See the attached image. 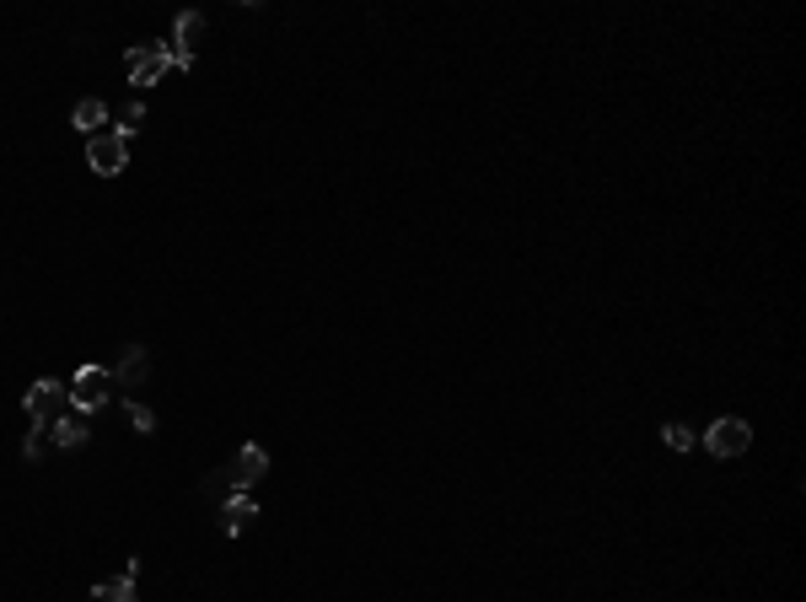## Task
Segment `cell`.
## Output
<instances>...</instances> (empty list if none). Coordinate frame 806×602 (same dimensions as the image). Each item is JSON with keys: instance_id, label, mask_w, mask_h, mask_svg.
<instances>
[{"instance_id": "9a60e30c", "label": "cell", "mask_w": 806, "mask_h": 602, "mask_svg": "<svg viewBox=\"0 0 806 602\" xmlns=\"http://www.w3.org/2000/svg\"><path fill=\"white\" fill-rule=\"evenodd\" d=\"M135 124H146V103H129L124 108V129H129V135H135Z\"/></svg>"}, {"instance_id": "30bf717a", "label": "cell", "mask_w": 806, "mask_h": 602, "mask_svg": "<svg viewBox=\"0 0 806 602\" xmlns=\"http://www.w3.org/2000/svg\"><path fill=\"white\" fill-rule=\"evenodd\" d=\"M49 441H54V447H81V441H86V414H76V409H65L60 414V420H54L49 425Z\"/></svg>"}, {"instance_id": "52a82bcc", "label": "cell", "mask_w": 806, "mask_h": 602, "mask_svg": "<svg viewBox=\"0 0 806 602\" xmlns=\"http://www.w3.org/2000/svg\"><path fill=\"white\" fill-rule=\"evenodd\" d=\"M258 522V500L248 490H237V495H226V506H221V533H248V527Z\"/></svg>"}, {"instance_id": "277c9868", "label": "cell", "mask_w": 806, "mask_h": 602, "mask_svg": "<svg viewBox=\"0 0 806 602\" xmlns=\"http://www.w3.org/2000/svg\"><path fill=\"white\" fill-rule=\"evenodd\" d=\"M124 65H129V86H156L172 70V54H167V43H135L124 54Z\"/></svg>"}, {"instance_id": "6da1fadb", "label": "cell", "mask_w": 806, "mask_h": 602, "mask_svg": "<svg viewBox=\"0 0 806 602\" xmlns=\"http://www.w3.org/2000/svg\"><path fill=\"white\" fill-rule=\"evenodd\" d=\"M65 387H70V409L92 420V414L108 409V398H113V371L108 366H81Z\"/></svg>"}, {"instance_id": "7a4b0ae2", "label": "cell", "mask_w": 806, "mask_h": 602, "mask_svg": "<svg viewBox=\"0 0 806 602\" xmlns=\"http://www.w3.org/2000/svg\"><path fill=\"white\" fill-rule=\"evenodd\" d=\"M86 167L97 172V178H119L129 167V129H103V135L86 140Z\"/></svg>"}, {"instance_id": "9c48e42d", "label": "cell", "mask_w": 806, "mask_h": 602, "mask_svg": "<svg viewBox=\"0 0 806 602\" xmlns=\"http://www.w3.org/2000/svg\"><path fill=\"white\" fill-rule=\"evenodd\" d=\"M70 124H76L86 140L103 135V124H108V103H103V97H81V103L70 108Z\"/></svg>"}, {"instance_id": "2e32d148", "label": "cell", "mask_w": 806, "mask_h": 602, "mask_svg": "<svg viewBox=\"0 0 806 602\" xmlns=\"http://www.w3.org/2000/svg\"><path fill=\"white\" fill-rule=\"evenodd\" d=\"M22 452H27V457H38V452H43V430H38V425H33V436H27V447H22Z\"/></svg>"}, {"instance_id": "3957f363", "label": "cell", "mask_w": 806, "mask_h": 602, "mask_svg": "<svg viewBox=\"0 0 806 602\" xmlns=\"http://www.w3.org/2000/svg\"><path fill=\"white\" fill-rule=\"evenodd\" d=\"M65 409H70V387H65V382L43 377V382L27 387V414H33V425H38V430H49Z\"/></svg>"}, {"instance_id": "8fae6325", "label": "cell", "mask_w": 806, "mask_h": 602, "mask_svg": "<svg viewBox=\"0 0 806 602\" xmlns=\"http://www.w3.org/2000/svg\"><path fill=\"white\" fill-rule=\"evenodd\" d=\"M199 33H205V17H199V11H178V33H172V49H178V54H194Z\"/></svg>"}, {"instance_id": "4fadbf2b", "label": "cell", "mask_w": 806, "mask_h": 602, "mask_svg": "<svg viewBox=\"0 0 806 602\" xmlns=\"http://www.w3.org/2000/svg\"><path fill=\"white\" fill-rule=\"evenodd\" d=\"M661 441H667V447H672V452H688V447H694V430H688V425H678V420H672V425H661Z\"/></svg>"}, {"instance_id": "5bb4252c", "label": "cell", "mask_w": 806, "mask_h": 602, "mask_svg": "<svg viewBox=\"0 0 806 602\" xmlns=\"http://www.w3.org/2000/svg\"><path fill=\"white\" fill-rule=\"evenodd\" d=\"M124 414H129V425H135L140 436H151V430H156V409H146V404H124Z\"/></svg>"}, {"instance_id": "5b68a950", "label": "cell", "mask_w": 806, "mask_h": 602, "mask_svg": "<svg viewBox=\"0 0 806 602\" xmlns=\"http://www.w3.org/2000/svg\"><path fill=\"white\" fill-rule=\"evenodd\" d=\"M747 441H753V425L737 420V414H721V420L704 430V447H710L715 457H742Z\"/></svg>"}, {"instance_id": "ba28073f", "label": "cell", "mask_w": 806, "mask_h": 602, "mask_svg": "<svg viewBox=\"0 0 806 602\" xmlns=\"http://www.w3.org/2000/svg\"><path fill=\"white\" fill-rule=\"evenodd\" d=\"M113 371V387H140L151 377V355H146V344H124V355H119V366H108Z\"/></svg>"}, {"instance_id": "7c38bea8", "label": "cell", "mask_w": 806, "mask_h": 602, "mask_svg": "<svg viewBox=\"0 0 806 602\" xmlns=\"http://www.w3.org/2000/svg\"><path fill=\"white\" fill-rule=\"evenodd\" d=\"M92 602H135V576H108V581H97V592H92Z\"/></svg>"}, {"instance_id": "8992f818", "label": "cell", "mask_w": 806, "mask_h": 602, "mask_svg": "<svg viewBox=\"0 0 806 602\" xmlns=\"http://www.w3.org/2000/svg\"><path fill=\"white\" fill-rule=\"evenodd\" d=\"M264 473H269V452H264V447H242V452L232 457V468H226V490H232V495H237V490H253Z\"/></svg>"}]
</instances>
